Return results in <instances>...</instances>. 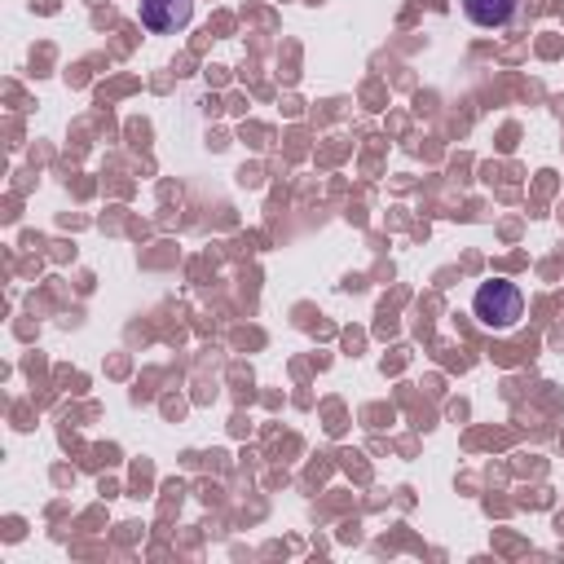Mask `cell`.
Listing matches in <instances>:
<instances>
[{
	"instance_id": "cell-1",
	"label": "cell",
	"mask_w": 564,
	"mask_h": 564,
	"mask_svg": "<svg viewBox=\"0 0 564 564\" xmlns=\"http://www.w3.org/2000/svg\"><path fill=\"white\" fill-rule=\"evenodd\" d=\"M472 313L481 326L490 331H512L520 317H525V291L507 278H494V283H481L477 296H472Z\"/></svg>"
},
{
	"instance_id": "cell-2",
	"label": "cell",
	"mask_w": 564,
	"mask_h": 564,
	"mask_svg": "<svg viewBox=\"0 0 564 564\" xmlns=\"http://www.w3.org/2000/svg\"><path fill=\"white\" fill-rule=\"evenodd\" d=\"M194 19V0H142V27L164 36Z\"/></svg>"
},
{
	"instance_id": "cell-3",
	"label": "cell",
	"mask_w": 564,
	"mask_h": 564,
	"mask_svg": "<svg viewBox=\"0 0 564 564\" xmlns=\"http://www.w3.org/2000/svg\"><path fill=\"white\" fill-rule=\"evenodd\" d=\"M464 14H468L477 27L499 32V27H507V23L516 19V0H464Z\"/></svg>"
}]
</instances>
